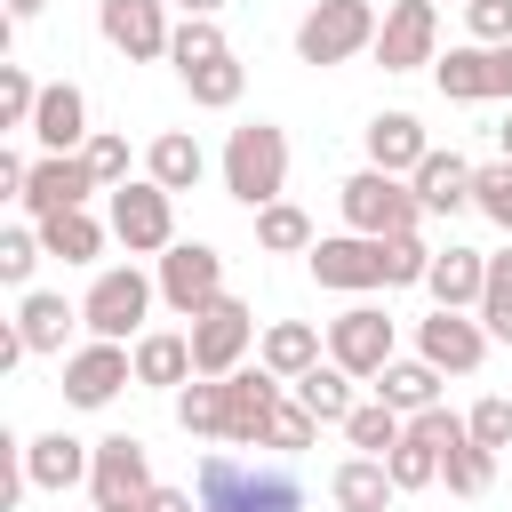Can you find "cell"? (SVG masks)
I'll list each match as a JSON object with an SVG mask.
<instances>
[{
	"label": "cell",
	"instance_id": "cell-1",
	"mask_svg": "<svg viewBox=\"0 0 512 512\" xmlns=\"http://www.w3.org/2000/svg\"><path fill=\"white\" fill-rule=\"evenodd\" d=\"M192 496H200V512H304L296 472H280V464H240V456H208Z\"/></svg>",
	"mask_w": 512,
	"mask_h": 512
},
{
	"label": "cell",
	"instance_id": "cell-2",
	"mask_svg": "<svg viewBox=\"0 0 512 512\" xmlns=\"http://www.w3.org/2000/svg\"><path fill=\"white\" fill-rule=\"evenodd\" d=\"M224 192L240 200V208H264V200H280L288 192V136L272 128V120H248V128H232L224 136Z\"/></svg>",
	"mask_w": 512,
	"mask_h": 512
},
{
	"label": "cell",
	"instance_id": "cell-3",
	"mask_svg": "<svg viewBox=\"0 0 512 512\" xmlns=\"http://www.w3.org/2000/svg\"><path fill=\"white\" fill-rule=\"evenodd\" d=\"M336 208H344V232H368V240H392V232H416L424 224V200L408 176L392 168H360L336 184Z\"/></svg>",
	"mask_w": 512,
	"mask_h": 512
},
{
	"label": "cell",
	"instance_id": "cell-4",
	"mask_svg": "<svg viewBox=\"0 0 512 512\" xmlns=\"http://www.w3.org/2000/svg\"><path fill=\"white\" fill-rule=\"evenodd\" d=\"M376 24H384L376 0H312L304 24H296V64H312V72L352 64V56L376 48Z\"/></svg>",
	"mask_w": 512,
	"mask_h": 512
},
{
	"label": "cell",
	"instance_id": "cell-5",
	"mask_svg": "<svg viewBox=\"0 0 512 512\" xmlns=\"http://www.w3.org/2000/svg\"><path fill=\"white\" fill-rule=\"evenodd\" d=\"M152 296H160V280H152V272H136V264H112V272H96V280H88V296H80V328H88V336H112V344H128V336H144V320H152Z\"/></svg>",
	"mask_w": 512,
	"mask_h": 512
},
{
	"label": "cell",
	"instance_id": "cell-6",
	"mask_svg": "<svg viewBox=\"0 0 512 512\" xmlns=\"http://www.w3.org/2000/svg\"><path fill=\"white\" fill-rule=\"evenodd\" d=\"M112 240H120L128 256H168V248H176V192L152 184V176L112 184Z\"/></svg>",
	"mask_w": 512,
	"mask_h": 512
},
{
	"label": "cell",
	"instance_id": "cell-7",
	"mask_svg": "<svg viewBox=\"0 0 512 512\" xmlns=\"http://www.w3.org/2000/svg\"><path fill=\"white\" fill-rule=\"evenodd\" d=\"M152 488H160L152 480V448L136 432H104L96 440V464H88V504L96 512H144Z\"/></svg>",
	"mask_w": 512,
	"mask_h": 512
},
{
	"label": "cell",
	"instance_id": "cell-8",
	"mask_svg": "<svg viewBox=\"0 0 512 512\" xmlns=\"http://www.w3.org/2000/svg\"><path fill=\"white\" fill-rule=\"evenodd\" d=\"M152 280H160V304H168L176 320H200V312L224 296V256H216L208 240H176Z\"/></svg>",
	"mask_w": 512,
	"mask_h": 512
},
{
	"label": "cell",
	"instance_id": "cell-9",
	"mask_svg": "<svg viewBox=\"0 0 512 512\" xmlns=\"http://www.w3.org/2000/svg\"><path fill=\"white\" fill-rule=\"evenodd\" d=\"M392 344H400V336H392V312H384V304H344V312L328 320V360L352 368L360 384H376V368L400 360Z\"/></svg>",
	"mask_w": 512,
	"mask_h": 512
},
{
	"label": "cell",
	"instance_id": "cell-10",
	"mask_svg": "<svg viewBox=\"0 0 512 512\" xmlns=\"http://www.w3.org/2000/svg\"><path fill=\"white\" fill-rule=\"evenodd\" d=\"M368 56H376L384 72H424V64L440 56V0H392Z\"/></svg>",
	"mask_w": 512,
	"mask_h": 512
},
{
	"label": "cell",
	"instance_id": "cell-11",
	"mask_svg": "<svg viewBox=\"0 0 512 512\" xmlns=\"http://www.w3.org/2000/svg\"><path fill=\"white\" fill-rule=\"evenodd\" d=\"M248 344H256V312L224 288V296L192 320V368H200V376H232V368L248 360Z\"/></svg>",
	"mask_w": 512,
	"mask_h": 512
},
{
	"label": "cell",
	"instance_id": "cell-12",
	"mask_svg": "<svg viewBox=\"0 0 512 512\" xmlns=\"http://www.w3.org/2000/svg\"><path fill=\"white\" fill-rule=\"evenodd\" d=\"M280 392H288V376H272L264 360H256V368L240 360V368L224 376V448H264V424H272Z\"/></svg>",
	"mask_w": 512,
	"mask_h": 512
},
{
	"label": "cell",
	"instance_id": "cell-13",
	"mask_svg": "<svg viewBox=\"0 0 512 512\" xmlns=\"http://www.w3.org/2000/svg\"><path fill=\"white\" fill-rule=\"evenodd\" d=\"M312 280L320 288H336V296H368V288H384V240H368V232H328V240H312Z\"/></svg>",
	"mask_w": 512,
	"mask_h": 512
},
{
	"label": "cell",
	"instance_id": "cell-14",
	"mask_svg": "<svg viewBox=\"0 0 512 512\" xmlns=\"http://www.w3.org/2000/svg\"><path fill=\"white\" fill-rule=\"evenodd\" d=\"M120 384H136V352L112 344V336H88V344L64 360V400H72V408H112Z\"/></svg>",
	"mask_w": 512,
	"mask_h": 512
},
{
	"label": "cell",
	"instance_id": "cell-15",
	"mask_svg": "<svg viewBox=\"0 0 512 512\" xmlns=\"http://www.w3.org/2000/svg\"><path fill=\"white\" fill-rule=\"evenodd\" d=\"M96 32L128 56V64H160L176 24H168V0H96Z\"/></svg>",
	"mask_w": 512,
	"mask_h": 512
},
{
	"label": "cell",
	"instance_id": "cell-16",
	"mask_svg": "<svg viewBox=\"0 0 512 512\" xmlns=\"http://www.w3.org/2000/svg\"><path fill=\"white\" fill-rule=\"evenodd\" d=\"M88 192H104L96 168H88V152H40L16 200H24V216L40 224V216H56V208H88Z\"/></svg>",
	"mask_w": 512,
	"mask_h": 512
},
{
	"label": "cell",
	"instance_id": "cell-17",
	"mask_svg": "<svg viewBox=\"0 0 512 512\" xmlns=\"http://www.w3.org/2000/svg\"><path fill=\"white\" fill-rule=\"evenodd\" d=\"M488 328H480V312H448V304H432V320H416V352L440 368V376H472L480 360H488Z\"/></svg>",
	"mask_w": 512,
	"mask_h": 512
},
{
	"label": "cell",
	"instance_id": "cell-18",
	"mask_svg": "<svg viewBox=\"0 0 512 512\" xmlns=\"http://www.w3.org/2000/svg\"><path fill=\"white\" fill-rule=\"evenodd\" d=\"M88 464H96V440H72V432H40V440H24V488L64 496V488L88 480Z\"/></svg>",
	"mask_w": 512,
	"mask_h": 512
},
{
	"label": "cell",
	"instance_id": "cell-19",
	"mask_svg": "<svg viewBox=\"0 0 512 512\" xmlns=\"http://www.w3.org/2000/svg\"><path fill=\"white\" fill-rule=\"evenodd\" d=\"M24 136H40V152H80L96 128H88V96H80V80H48L40 88V112H32V128Z\"/></svg>",
	"mask_w": 512,
	"mask_h": 512
},
{
	"label": "cell",
	"instance_id": "cell-20",
	"mask_svg": "<svg viewBox=\"0 0 512 512\" xmlns=\"http://www.w3.org/2000/svg\"><path fill=\"white\" fill-rule=\"evenodd\" d=\"M424 288H432V304H448V312H480V288H488V248H432V272H424Z\"/></svg>",
	"mask_w": 512,
	"mask_h": 512
},
{
	"label": "cell",
	"instance_id": "cell-21",
	"mask_svg": "<svg viewBox=\"0 0 512 512\" xmlns=\"http://www.w3.org/2000/svg\"><path fill=\"white\" fill-rule=\"evenodd\" d=\"M128 352H136V384H152V392H176V384L200 376L192 368V328H144Z\"/></svg>",
	"mask_w": 512,
	"mask_h": 512
},
{
	"label": "cell",
	"instance_id": "cell-22",
	"mask_svg": "<svg viewBox=\"0 0 512 512\" xmlns=\"http://www.w3.org/2000/svg\"><path fill=\"white\" fill-rule=\"evenodd\" d=\"M408 184H416L424 216H456V208H472V160H464V152H440V144H432V152L416 160Z\"/></svg>",
	"mask_w": 512,
	"mask_h": 512
},
{
	"label": "cell",
	"instance_id": "cell-23",
	"mask_svg": "<svg viewBox=\"0 0 512 512\" xmlns=\"http://www.w3.org/2000/svg\"><path fill=\"white\" fill-rule=\"evenodd\" d=\"M432 152L424 120L416 112H376L368 120V168H392V176H416V160Z\"/></svg>",
	"mask_w": 512,
	"mask_h": 512
},
{
	"label": "cell",
	"instance_id": "cell-24",
	"mask_svg": "<svg viewBox=\"0 0 512 512\" xmlns=\"http://www.w3.org/2000/svg\"><path fill=\"white\" fill-rule=\"evenodd\" d=\"M328 496H336V512H384V504L400 496V480H392L384 456H344V464L328 472Z\"/></svg>",
	"mask_w": 512,
	"mask_h": 512
},
{
	"label": "cell",
	"instance_id": "cell-25",
	"mask_svg": "<svg viewBox=\"0 0 512 512\" xmlns=\"http://www.w3.org/2000/svg\"><path fill=\"white\" fill-rule=\"evenodd\" d=\"M144 176H152V184H168V192H192V184L208 176V152H200V136H184V128H160V136L144 144Z\"/></svg>",
	"mask_w": 512,
	"mask_h": 512
},
{
	"label": "cell",
	"instance_id": "cell-26",
	"mask_svg": "<svg viewBox=\"0 0 512 512\" xmlns=\"http://www.w3.org/2000/svg\"><path fill=\"white\" fill-rule=\"evenodd\" d=\"M256 360L296 384L304 368H320V328H312V320H272V328L256 336Z\"/></svg>",
	"mask_w": 512,
	"mask_h": 512
},
{
	"label": "cell",
	"instance_id": "cell-27",
	"mask_svg": "<svg viewBox=\"0 0 512 512\" xmlns=\"http://www.w3.org/2000/svg\"><path fill=\"white\" fill-rule=\"evenodd\" d=\"M72 320H80V304H64L56 288H24V304H16V328H24L32 352H64Z\"/></svg>",
	"mask_w": 512,
	"mask_h": 512
},
{
	"label": "cell",
	"instance_id": "cell-28",
	"mask_svg": "<svg viewBox=\"0 0 512 512\" xmlns=\"http://www.w3.org/2000/svg\"><path fill=\"white\" fill-rule=\"evenodd\" d=\"M376 400H392L400 416H416V408H440V368L416 352V360H384L376 368Z\"/></svg>",
	"mask_w": 512,
	"mask_h": 512
},
{
	"label": "cell",
	"instance_id": "cell-29",
	"mask_svg": "<svg viewBox=\"0 0 512 512\" xmlns=\"http://www.w3.org/2000/svg\"><path fill=\"white\" fill-rule=\"evenodd\" d=\"M432 88H440L448 104H488V48L464 40V48L432 56Z\"/></svg>",
	"mask_w": 512,
	"mask_h": 512
},
{
	"label": "cell",
	"instance_id": "cell-30",
	"mask_svg": "<svg viewBox=\"0 0 512 512\" xmlns=\"http://www.w3.org/2000/svg\"><path fill=\"white\" fill-rule=\"evenodd\" d=\"M40 248L64 256V264H96L104 256V224L88 208H56V216H40Z\"/></svg>",
	"mask_w": 512,
	"mask_h": 512
},
{
	"label": "cell",
	"instance_id": "cell-31",
	"mask_svg": "<svg viewBox=\"0 0 512 512\" xmlns=\"http://www.w3.org/2000/svg\"><path fill=\"white\" fill-rule=\"evenodd\" d=\"M352 384H360L352 368H336V360H320V368H304V376H296L288 392H296V400H304V408H312L320 424H344V416L360 408V400H352Z\"/></svg>",
	"mask_w": 512,
	"mask_h": 512
},
{
	"label": "cell",
	"instance_id": "cell-32",
	"mask_svg": "<svg viewBox=\"0 0 512 512\" xmlns=\"http://www.w3.org/2000/svg\"><path fill=\"white\" fill-rule=\"evenodd\" d=\"M312 216L296 208V200H264L256 208V248H272V256H312Z\"/></svg>",
	"mask_w": 512,
	"mask_h": 512
},
{
	"label": "cell",
	"instance_id": "cell-33",
	"mask_svg": "<svg viewBox=\"0 0 512 512\" xmlns=\"http://www.w3.org/2000/svg\"><path fill=\"white\" fill-rule=\"evenodd\" d=\"M176 424H184L192 440H224V376L176 384Z\"/></svg>",
	"mask_w": 512,
	"mask_h": 512
},
{
	"label": "cell",
	"instance_id": "cell-34",
	"mask_svg": "<svg viewBox=\"0 0 512 512\" xmlns=\"http://www.w3.org/2000/svg\"><path fill=\"white\" fill-rule=\"evenodd\" d=\"M384 464H392L400 496H408V488H432V480H440V440H432V432H424V424L408 416V432L392 440V456H384Z\"/></svg>",
	"mask_w": 512,
	"mask_h": 512
},
{
	"label": "cell",
	"instance_id": "cell-35",
	"mask_svg": "<svg viewBox=\"0 0 512 512\" xmlns=\"http://www.w3.org/2000/svg\"><path fill=\"white\" fill-rule=\"evenodd\" d=\"M216 56H232L224 24H216V16H184V24H176V40H168V64H176V80H184V72H200V64H216Z\"/></svg>",
	"mask_w": 512,
	"mask_h": 512
},
{
	"label": "cell",
	"instance_id": "cell-36",
	"mask_svg": "<svg viewBox=\"0 0 512 512\" xmlns=\"http://www.w3.org/2000/svg\"><path fill=\"white\" fill-rule=\"evenodd\" d=\"M240 88H248V64H240V56H216V64H200V72H184V96H192L200 112H232Z\"/></svg>",
	"mask_w": 512,
	"mask_h": 512
},
{
	"label": "cell",
	"instance_id": "cell-37",
	"mask_svg": "<svg viewBox=\"0 0 512 512\" xmlns=\"http://www.w3.org/2000/svg\"><path fill=\"white\" fill-rule=\"evenodd\" d=\"M408 432V416L392 408V400H360L352 416H344V440L360 448V456H392V440Z\"/></svg>",
	"mask_w": 512,
	"mask_h": 512
},
{
	"label": "cell",
	"instance_id": "cell-38",
	"mask_svg": "<svg viewBox=\"0 0 512 512\" xmlns=\"http://www.w3.org/2000/svg\"><path fill=\"white\" fill-rule=\"evenodd\" d=\"M440 480H448V496H488V480H496V448L456 440V448L440 456Z\"/></svg>",
	"mask_w": 512,
	"mask_h": 512
},
{
	"label": "cell",
	"instance_id": "cell-39",
	"mask_svg": "<svg viewBox=\"0 0 512 512\" xmlns=\"http://www.w3.org/2000/svg\"><path fill=\"white\" fill-rule=\"evenodd\" d=\"M480 328L496 344H512V248L488 256V288H480Z\"/></svg>",
	"mask_w": 512,
	"mask_h": 512
},
{
	"label": "cell",
	"instance_id": "cell-40",
	"mask_svg": "<svg viewBox=\"0 0 512 512\" xmlns=\"http://www.w3.org/2000/svg\"><path fill=\"white\" fill-rule=\"evenodd\" d=\"M312 440H320V416H312L296 392H280V408H272V424H264V448L296 456V448H312Z\"/></svg>",
	"mask_w": 512,
	"mask_h": 512
},
{
	"label": "cell",
	"instance_id": "cell-41",
	"mask_svg": "<svg viewBox=\"0 0 512 512\" xmlns=\"http://www.w3.org/2000/svg\"><path fill=\"white\" fill-rule=\"evenodd\" d=\"M472 208L512 240V160H488V168H472Z\"/></svg>",
	"mask_w": 512,
	"mask_h": 512
},
{
	"label": "cell",
	"instance_id": "cell-42",
	"mask_svg": "<svg viewBox=\"0 0 512 512\" xmlns=\"http://www.w3.org/2000/svg\"><path fill=\"white\" fill-rule=\"evenodd\" d=\"M40 88H48V80H32L24 64H0V128H32Z\"/></svg>",
	"mask_w": 512,
	"mask_h": 512
},
{
	"label": "cell",
	"instance_id": "cell-43",
	"mask_svg": "<svg viewBox=\"0 0 512 512\" xmlns=\"http://www.w3.org/2000/svg\"><path fill=\"white\" fill-rule=\"evenodd\" d=\"M48 248H40V224H8L0 232V280L8 288H32V264H40Z\"/></svg>",
	"mask_w": 512,
	"mask_h": 512
},
{
	"label": "cell",
	"instance_id": "cell-44",
	"mask_svg": "<svg viewBox=\"0 0 512 512\" xmlns=\"http://www.w3.org/2000/svg\"><path fill=\"white\" fill-rule=\"evenodd\" d=\"M424 272H432V248L416 232H392L384 240V288H424Z\"/></svg>",
	"mask_w": 512,
	"mask_h": 512
},
{
	"label": "cell",
	"instance_id": "cell-45",
	"mask_svg": "<svg viewBox=\"0 0 512 512\" xmlns=\"http://www.w3.org/2000/svg\"><path fill=\"white\" fill-rule=\"evenodd\" d=\"M80 152H88V168H96V184H104V192H112V184H128V136L96 128V136H88Z\"/></svg>",
	"mask_w": 512,
	"mask_h": 512
},
{
	"label": "cell",
	"instance_id": "cell-46",
	"mask_svg": "<svg viewBox=\"0 0 512 512\" xmlns=\"http://www.w3.org/2000/svg\"><path fill=\"white\" fill-rule=\"evenodd\" d=\"M464 424H472V440H480V448H496V456L512 448V400H504V392H488V400H480Z\"/></svg>",
	"mask_w": 512,
	"mask_h": 512
},
{
	"label": "cell",
	"instance_id": "cell-47",
	"mask_svg": "<svg viewBox=\"0 0 512 512\" xmlns=\"http://www.w3.org/2000/svg\"><path fill=\"white\" fill-rule=\"evenodd\" d=\"M464 32H472L480 48L512 40V0H464Z\"/></svg>",
	"mask_w": 512,
	"mask_h": 512
},
{
	"label": "cell",
	"instance_id": "cell-48",
	"mask_svg": "<svg viewBox=\"0 0 512 512\" xmlns=\"http://www.w3.org/2000/svg\"><path fill=\"white\" fill-rule=\"evenodd\" d=\"M488 104H512V40L488 48Z\"/></svg>",
	"mask_w": 512,
	"mask_h": 512
},
{
	"label": "cell",
	"instance_id": "cell-49",
	"mask_svg": "<svg viewBox=\"0 0 512 512\" xmlns=\"http://www.w3.org/2000/svg\"><path fill=\"white\" fill-rule=\"evenodd\" d=\"M144 512H200V496H192V488H152Z\"/></svg>",
	"mask_w": 512,
	"mask_h": 512
},
{
	"label": "cell",
	"instance_id": "cell-50",
	"mask_svg": "<svg viewBox=\"0 0 512 512\" xmlns=\"http://www.w3.org/2000/svg\"><path fill=\"white\" fill-rule=\"evenodd\" d=\"M24 176H32V160L24 152H0V192H24Z\"/></svg>",
	"mask_w": 512,
	"mask_h": 512
},
{
	"label": "cell",
	"instance_id": "cell-51",
	"mask_svg": "<svg viewBox=\"0 0 512 512\" xmlns=\"http://www.w3.org/2000/svg\"><path fill=\"white\" fill-rule=\"evenodd\" d=\"M40 8H48V0H8V24H32Z\"/></svg>",
	"mask_w": 512,
	"mask_h": 512
},
{
	"label": "cell",
	"instance_id": "cell-52",
	"mask_svg": "<svg viewBox=\"0 0 512 512\" xmlns=\"http://www.w3.org/2000/svg\"><path fill=\"white\" fill-rule=\"evenodd\" d=\"M176 8H184V16H216L224 0H176Z\"/></svg>",
	"mask_w": 512,
	"mask_h": 512
},
{
	"label": "cell",
	"instance_id": "cell-53",
	"mask_svg": "<svg viewBox=\"0 0 512 512\" xmlns=\"http://www.w3.org/2000/svg\"><path fill=\"white\" fill-rule=\"evenodd\" d=\"M496 144H504V160H512V112H504V120H496Z\"/></svg>",
	"mask_w": 512,
	"mask_h": 512
}]
</instances>
